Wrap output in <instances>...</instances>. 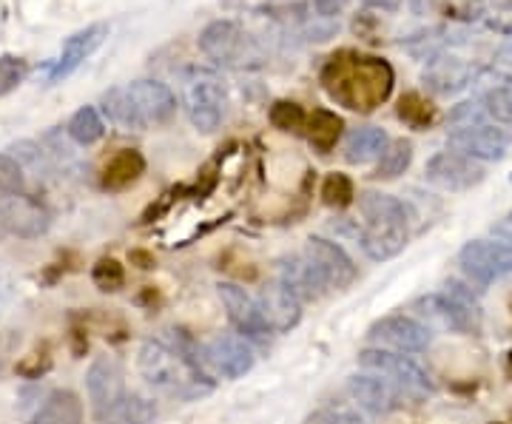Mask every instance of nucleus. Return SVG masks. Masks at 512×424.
Segmentation results:
<instances>
[{
	"label": "nucleus",
	"instance_id": "obj_20",
	"mask_svg": "<svg viewBox=\"0 0 512 424\" xmlns=\"http://www.w3.org/2000/svg\"><path fill=\"white\" fill-rule=\"evenodd\" d=\"M305 257L322 271V277L328 279L330 288H348L356 279V265L345 254V248L325 240V237H311L305 242Z\"/></svg>",
	"mask_w": 512,
	"mask_h": 424
},
{
	"label": "nucleus",
	"instance_id": "obj_28",
	"mask_svg": "<svg viewBox=\"0 0 512 424\" xmlns=\"http://www.w3.org/2000/svg\"><path fill=\"white\" fill-rule=\"evenodd\" d=\"M342 131H345V120L336 111L313 109V114H308V140L319 154H330L342 140Z\"/></svg>",
	"mask_w": 512,
	"mask_h": 424
},
{
	"label": "nucleus",
	"instance_id": "obj_25",
	"mask_svg": "<svg viewBox=\"0 0 512 424\" xmlns=\"http://www.w3.org/2000/svg\"><path fill=\"white\" fill-rule=\"evenodd\" d=\"M154 419H157V405L151 399L126 393L117 405L97 413L94 424H151Z\"/></svg>",
	"mask_w": 512,
	"mask_h": 424
},
{
	"label": "nucleus",
	"instance_id": "obj_4",
	"mask_svg": "<svg viewBox=\"0 0 512 424\" xmlns=\"http://www.w3.org/2000/svg\"><path fill=\"white\" fill-rule=\"evenodd\" d=\"M183 106L191 126L202 134H211L222 126L228 111V92L214 72L197 69L185 77Z\"/></svg>",
	"mask_w": 512,
	"mask_h": 424
},
{
	"label": "nucleus",
	"instance_id": "obj_2",
	"mask_svg": "<svg viewBox=\"0 0 512 424\" xmlns=\"http://www.w3.org/2000/svg\"><path fill=\"white\" fill-rule=\"evenodd\" d=\"M140 373L148 385L177 399H200L214 390V382L202 370L200 359L191 351V342L148 339L137 356Z\"/></svg>",
	"mask_w": 512,
	"mask_h": 424
},
{
	"label": "nucleus",
	"instance_id": "obj_33",
	"mask_svg": "<svg viewBox=\"0 0 512 424\" xmlns=\"http://www.w3.org/2000/svg\"><path fill=\"white\" fill-rule=\"evenodd\" d=\"M308 9H311V0H265L259 6V12L265 18L276 20V23H285V26H299L308 20Z\"/></svg>",
	"mask_w": 512,
	"mask_h": 424
},
{
	"label": "nucleus",
	"instance_id": "obj_30",
	"mask_svg": "<svg viewBox=\"0 0 512 424\" xmlns=\"http://www.w3.org/2000/svg\"><path fill=\"white\" fill-rule=\"evenodd\" d=\"M66 134L72 137L77 146H92L97 143L103 134H106V123L100 117V111L94 106H83L72 114L69 126H66Z\"/></svg>",
	"mask_w": 512,
	"mask_h": 424
},
{
	"label": "nucleus",
	"instance_id": "obj_24",
	"mask_svg": "<svg viewBox=\"0 0 512 424\" xmlns=\"http://www.w3.org/2000/svg\"><path fill=\"white\" fill-rule=\"evenodd\" d=\"M356 242H359V248L365 251L367 257L384 262V259L396 257L407 245V231L404 228H373V225H365V228H356Z\"/></svg>",
	"mask_w": 512,
	"mask_h": 424
},
{
	"label": "nucleus",
	"instance_id": "obj_13",
	"mask_svg": "<svg viewBox=\"0 0 512 424\" xmlns=\"http://www.w3.org/2000/svg\"><path fill=\"white\" fill-rule=\"evenodd\" d=\"M413 311L419 319H424V325H436V328H444V331H456V333H473L478 331L481 325V314L458 305L453 296L447 294H427L419 296L413 302Z\"/></svg>",
	"mask_w": 512,
	"mask_h": 424
},
{
	"label": "nucleus",
	"instance_id": "obj_18",
	"mask_svg": "<svg viewBox=\"0 0 512 424\" xmlns=\"http://www.w3.org/2000/svg\"><path fill=\"white\" fill-rule=\"evenodd\" d=\"M86 390H89V402H92L94 416L117 405L126 396L120 362L111 359V356H97L89 365V373H86Z\"/></svg>",
	"mask_w": 512,
	"mask_h": 424
},
{
	"label": "nucleus",
	"instance_id": "obj_39",
	"mask_svg": "<svg viewBox=\"0 0 512 424\" xmlns=\"http://www.w3.org/2000/svg\"><path fill=\"white\" fill-rule=\"evenodd\" d=\"M26 188V168L12 154H0V197L23 194Z\"/></svg>",
	"mask_w": 512,
	"mask_h": 424
},
{
	"label": "nucleus",
	"instance_id": "obj_8",
	"mask_svg": "<svg viewBox=\"0 0 512 424\" xmlns=\"http://www.w3.org/2000/svg\"><path fill=\"white\" fill-rule=\"evenodd\" d=\"M447 143L456 154H464L476 163H498L510 151V134L487 123H467L456 126L447 134Z\"/></svg>",
	"mask_w": 512,
	"mask_h": 424
},
{
	"label": "nucleus",
	"instance_id": "obj_32",
	"mask_svg": "<svg viewBox=\"0 0 512 424\" xmlns=\"http://www.w3.org/2000/svg\"><path fill=\"white\" fill-rule=\"evenodd\" d=\"M396 114H399V120L402 123H407L410 129L416 131H424L433 126V120H436V109L421 97V94L410 92L404 94L402 100H399V109H396Z\"/></svg>",
	"mask_w": 512,
	"mask_h": 424
},
{
	"label": "nucleus",
	"instance_id": "obj_9",
	"mask_svg": "<svg viewBox=\"0 0 512 424\" xmlns=\"http://www.w3.org/2000/svg\"><path fill=\"white\" fill-rule=\"evenodd\" d=\"M487 171L481 163L456 154V151H439L427 160L424 166V180L444 191H470L484 183Z\"/></svg>",
	"mask_w": 512,
	"mask_h": 424
},
{
	"label": "nucleus",
	"instance_id": "obj_37",
	"mask_svg": "<svg viewBox=\"0 0 512 424\" xmlns=\"http://www.w3.org/2000/svg\"><path fill=\"white\" fill-rule=\"evenodd\" d=\"M9 151H12V157L18 160L20 166L32 168L37 177H40V174H52L49 154L43 151V146H37V143H32V140H20V143H15Z\"/></svg>",
	"mask_w": 512,
	"mask_h": 424
},
{
	"label": "nucleus",
	"instance_id": "obj_51",
	"mask_svg": "<svg viewBox=\"0 0 512 424\" xmlns=\"http://www.w3.org/2000/svg\"><path fill=\"white\" fill-rule=\"evenodd\" d=\"M510 220H512V217H510Z\"/></svg>",
	"mask_w": 512,
	"mask_h": 424
},
{
	"label": "nucleus",
	"instance_id": "obj_5",
	"mask_svg": "<svg viewBox=\"0 0 512 424\" xmlns=\"http://www.w3.org/2000/svg\"><path fill=\"white\" fill-rule=\"evenodd\" d=\"M458 265L478 285H493L495 279L512 274V240H473L458 251Z\"/></svg>",
	"mask_w": 512,
	"mask_h": 424
},
{
	"label": "nucleus",
	"instance_id": "obj_22",
	"mask_svg": "<svg viewBox=\"0 0 512 424\" xmlns=\"http://www.w3.org/2000/svg\"><path fill=\"white\" fill-rule=\"evenodd\" d=\"M359 211L367 225H373V228H404L407 231V222H410V214L402 200L382 194V191H365L359 197Z\"/></svg>",
	"mask_w": 512,
	"mask_h": 424
},
{
	"label": "nucleus",
	"instance_id": "obj_40",
	"mask_svg": "<svg viewBox=\"0 0 512 424\" xmlns=\"http://www.w3.org/2000/svg\"><path fill=\"white\" fill-rule=\"evenodd\" d=\"M92 279L100 291H120L126 282V271L117 259H100L92 268Z\"/></svg>",
	"mask_w": 512,
	"mask_h": 424
},
{
	"label": "nucleus",
	"instance_id": "obj_34",
	"mask_svg": "<svg viewBox=\"0 0 512 424\" xmlns=\"http://www.w3.org/2000/svg\"><path fill=\"white\" fill-rule=\"evenodd\" d=\"M481 111L501 126H512V83L487 89L481 97Z\"/></svg>",
	"mask_w": 512,
	"mask_h": 424
},
{
	"label": "nucleus",
	"instance_id": "obj_49",
	"mask_svg": "<svg viewBox=\"0 0 512 424\" xmlns=\"http://www.w3.org/2000/svg\"><path fill=\"white\" fill-rule=\"evenodd\" d=\"M495 9H501V12H512V0H490Z\"/></svg>",
	"mask_w": 512,
	"mask_h": 424
},
{
	"label": "nucleus",
	"instance_id": "obj_46",
	"mask_svg": "<svg viewBox=\"0 0 512 424\" xmlns=\"http://www.w3.org/2000/svg\"><path fill=\"white\" fill-rule=\"evenodd\" d=\"M370 9H379V12H396L402 6V0H362Z\"/></svg>",
	"mask_w": 512,
	"mask_h": 424
},
{
	"label": "nucleus",
	"instance_id": "obj_21",
	"mask_svg": "<svg viewBox=\"0 0 512 424\" xmlns=\"http://www.w3.org/2000/svg\"><path fill=\"white\" fill-rule=\"evenodd\" d=\"M259 308L265 322L271 325V331L288 333L302 322V302L282 285V282H271L259 291Z\"/></svg>",
	"mask_w": 512,
	"mask_h": 424
},
{
	"label": "nucleus",
	"instance_id": "obj_1",
	"mask_svg": "<svg viewBox=\"0 0 512 424\" xmlns=\"http://www.w3.org/2000/svg\"><path fill=\"white\" fill-rule=\"evenodd\" d=\"M396 74L390 63L382 57L356 55V52H339L325 63L322 69V86L325 92L350 111H373L382 106L393 92Z\"/></svg>",
	"mask_w": 512,
	"mask_h": 424
},
{
	"label": "nucleus",
	"instance_id": "obj_44",
	"mask_svg": "<svg viewBox=\"0 0 512 424\" xmlns=\"http://www.w3.org/2000/svg\"><path fill=\"white\" fill-rule=\"evenodd\" d=\"M313 3V12L319 15L322 20H330L336 18L345 6H348L350 0H311Z\"/></svg>",
	"mask_w": 512,
	"mask_h": 424
},
{
	"label": "nucleus",
	"instance_id": "obj_12",
	"mask_svg": "<svg viewBox=\"0 0 512 424\" xmlns=\"http://www.w3.org/2000/svg\"><path fill=\"white\" fill-rule=\"evenodd\" d=\"M0 228L20 240H37L49 231V211L26 194L0 197Z\"/></svg>",
	"mask_w": 512,
	"mask_h": 424
},
{
	"label": "nucleus",
	"instance_id": "obj_41",
	"mask_svg": "<svg viewBox=\"0 0 512 424\" xmlns=\"http://www.w3.org/2000/svg\"><path fill=\"white\" fill-rule=\"evenodd\" d=\"M305 424H370V419L362 416L356 407H322L311 413Z\"/></svg>",
	"mask_w": 512,
	"mask_h": 424
},
{
	"label": "nucleus",
	"instance_id": "obj_42",
	"mask_svg": "<svg viewBox=\"0 0 512 424\" xmlns=\"http://www.w3.org/2000/svg\"><path fill=\"white\" fill-rule=\"evenodd\" d=\"M444 294L453 296L458 305H464V308H470V311H476L481 314V305H478V296L464 285V282H458V279H447L444 282Z\"/></svg>",
	"mask_w": 512,
	"mask_h": 424
},
{
	"label": "nucleus",
	"instance_id": "obj_29",
	"mask_svg": "<svg viewBox=\"0 0 512 424\" xmlns=\"http://www.w3.org/2000/svg\"><path fill=\"white\" fill-rule=\"evenodd\" d=\"M100 109L109 117V123L120 126V129H140V120H137V111H134V103H131V94H128L126 86H114L109 92H103L100 97Z\"/></svg>",
	"mask_w": 512,
	"mask_h": 424
},
{
	"label": "nucleus",
	"instance_id": "obj_19",
	"mask_svg": "<svg viewBox=\"0 0 512 424\" xmlns=\"http://www.w3.org/2000/svg\"><path fill=\"white\" fill-rule=\"evenodd\" d=\"M279 282L291 291L299 302H313L330 291L328 279L305 254H293L279 262Z\"/></svg>",
	"mask_w": 512,
	"mask_h": 424
},
{
	"label": "nucleus",
	"instance_id": "obj_10",
	"mask_svg": "<svg viewBox=\"0 0 512 424\" xmlns=\"http://www.w3.org/2000/svg\"><path fill=\"white\" fill-rule=\"evenodd\" d=\"M126 89L131 94V103H134L143 131L168 126L177 117V97L160 80H134Z\"/></svg>",
	"mask_w": 512,
	"mask_h": 424
},
{
	"label": "nucleus",
	"instance_id": "obj_15",
	"mask_svg": "<svg viewBox=\"0 0 512 424\" xmlns=\"http://www.w3.org/2000/svg\"><path fill=\"white\" fill-rule=\"evenodd\" d=\"M205 362H211L217 373L225 379H242L248 370L254 368L256 353L251 342L237 333H220L205 345Z\"/></svg>",
	"mask_w": 512,
	"mask_h": 424
},
{
	"label": "nucleus",
	"instance_id": "obj_3",
	"mask_svg": "<svg viewBox=\"0 0 512 424\" xmlns=\"http://www.w3.org/2000/svg\"><path fill=\"white\" fill-rule=\"evenodd\" d=\"M200 49L208 60L225 69H254L262 63V49L234 20H214L200 32Z\"/></svg>",
	"mask_w": 512,
	"mask_h": 424
},
{
	"label": "nucleus",
	"instance_id": "obj_26",
	"mask_svg": "<svg viewBox=\"0 0 512 424\" xmlns=\"http://www.w3.org/2000/svg\"><path fill=\"white\" fill-rule=\"evenodd\" d=\"M390 146L387 134L379 126H362V129H353L345 137V160L353 166H365L370 160L382 157L384 148Z\"/></svg>",
	"mask_w": 512,
	"mask_h": 424
},
{
	"label": "nucleus",
	"instance_id": "obj_50",
	"mask_svg": "<svg viewBox=\"0 0 512 424\" xmlns=\"http://www.w3.org/2000/svg\"><path fill=\"white\" fill-rule=\"evenodd\" d=\"M0 237H3V228H0Z\"/></svg>",
	"mask_w": 512,
	"mask_h": 424
},
{
	"label": "nucleus",
	"instance_id": "obj_43",
	"mask_svg": "<svg viewBox=\"0 0 512 424\" xmlns=\"http://www.w3.org/2000/svg\"><path fill=\"white\" fill-rule=\"evenodd\" d=\"M49 368H52V359L46 353H29L18 365V373L26 376V379H37V376H43Z\"/></svg>",
	"mask_w": 512,
	"mask_h": 424
},
{
	"label": "nucleus",
	"instance_id": "obj_11",
	"mask_svg": "<svg viewBox=\"0 0 512 424\" xmlns=\"http://www.w3.org/2000/svg\"><path fill=\"white\" fill-rule=\"evenodd\" d=\"M217 294H220L222 305L228 311V319L234 322V328L248 342H265L271 336V325L265 322L259 302L242 285H237V282H220Z\"/></svg>",
	"mask_w": 512,
	"mask_h": 424
},
{
	"label": "nucleus",
	"instance_id": "obj_7",
	"mask_svg": "<svg viewBox=\"0 0 512 424\" xmlns=\"http://www.w3.org/2000/svg\"><path fill=\"white\" fill-rule=\"evenodd\" d=\"M367 339H370L376 348H384V351L421 353L430 348L433 333H430V328H427L424 322L413 319V316L393 314L379 319L376 325H370Z\"/></svg>",
	"mask_w": 512,
	"mask_h": 424
},
{
	"label": "nucleus",
	"instance_id": "obj_6",
	"mask_svg": "<svg viewBox=\"0 0 512 424\" xmlns=\"http://www.w3.org/2000/svg\"><path fill=\"white\" fill-rule=\"evenodd\" d=\"M359 365L370 373H379L387 382H393L396 388L410 393V396H430L433 382L424 370L404 353L384 351V348H367L359 353Z\"/></svg>",
	"mask_w": 512,
	"mask_h": 424
},
{
	"label": "nucleus",
	"instance_id": "obj_38",
	"mask_svg": "<svg viewBox=\"0 0 512 424\" xmlns=\"http://www.w3.org/2000/svg\"><path fill=\"white\" fill-rule=\"evenodd\" d=\"M29 74V63L18 55H0V97L12 94Z\"/></svg>",
	"mask_w": 512,
	"mask_h": 424
},
{
	"label": "nucleus",
	"instance_id": "obj_45",
	"mask_svg": "<svg viewBox=\"0 0 512 424\" xmlns=\"http://www.w3.org/2000/svg\"><path fill=\"white\" fill-rule=\"evenodd\" d=\"M507 20H501L498 15L495 18L487 20V29H493V32H498V35H507L512 37V15H504Z\"/></svg>",
	"mask_w": 512,
	"mask_h": 424
},
{
	"label": "nucleus",
	"instance_id": "obj_36",
	"mask_svg": "<svg viewBox=\"0 0 512 424\" xmlns=\"http://www.w3.org/2000/svg\"><path fill=\"white\" fill-rule=\"evenodd\" d=\"M353 197H356V191H353V180H350L348 174L333 171V174L325 177V183H322V203L330 205V208H348L353 203Z\"/></svg>",
	"mask_w": 512,
	"mask_h": 424
},
{
	"label": "nucleus",
	"instance_id": "obj_48",
	"mask_svg": "<svg viewBox=\"0 0 512 424\" xmlns=\"http://www.w3.org/2000/svg\"><path fill=\"white\" fill-rule=\"evenodd\" d=\"M131 262H137L140 268H154V259L148 257V254H143V251H134V254H131Z\"/></svg>",
	"mask_w": 512,
	"mask_h": 424
},
{
	"label": "nucleus",
	"instance_id": "obj_17",
	"mask_svg": "<svg viewBox=\"0 0 512 424\" xmlns=\"http://www.w3.org/2000/svg\"><path fill=\"white\" fill-rule=\"evenodd\" d=\"M348 393L350 399L356 405L367 410V413H376V416H384V413H393L402 407V393L393 382H387L379 373H353L348 379Z\"/></svg>",
	"mask_w": 512,
	"mask_h": 424
},
{
	"label": "nucleus",
	"instance_id": "obj_31",
	"mask_svg": "<svg viewBox=\"0 0 512 424\" xmlns=\"http://www.w3.org/2000/svg\"><path fill=\"white\" fill-rule=\"evenodd\" d=\"M413 163V143L410 140H390V146L384 148V154L379 157V166H376V180H396L402 177L404 171Z\"/></svg>",
	"mask_w": 512,
	"mask_h": 424
},
{
	"label": "nucleus",
	"instance_id": "obj_35",
	"mask_svg": "<svg viewBox=\"0 0 512 424\" xmlns=\"http://www.w3.org/2000/svg\"><path fill=\"white\" fill-rule=\"evenodd\" d=\"M271 123H274V129L285 131V134H299L302 129H308V114L293 100H279L271 106Z\"/></svg>",
	"mask_w": 512,
	"mask_h": 424
},
{
	"label": "nucleus",
	"instance_id": "obj_23",
	"mask_svg": "<svg viewBox=\"0 0 512 424\" xmlns=\"http://www.w3.org/2000/svg\"><path fill=\"white\" fill-rule=\"evenodd\" d=\"M146 174V157L137 148H120L109 163L103 166L100 174V185L106 191H123L128 185H134Z\"/></svg>",
	"mask_w": 512,
	"mask_h": 424
},
{
	"label": "nucleus",
	"instance_id": "obj_47",
	"mask_svg": "<svg viewBox=\"0 0 512 424\" xmlns=\"http://www.w3.org/2000/svg\"><path fill=\"white\" fill-rule=\"evenodd\" d=\"M495 63H498V66H507V69H510V83H512V43L501 46V49L495 52Z\"/></svg>",
	"mask_w": 512,
	"mask_h": 424
},
{
	"label": "nucleus",
	"instance_id": "obj_16",
	"mask_svg": "<svg viewBox=\"0 0 512 424\" xmlns=\"http://www.w3.org/2000/svg\"><path fill=\"white\" fill-rule=\"evenodd\" d=\"M476 63L461 60L453 55H436L433 60H427L424 72H421V83L433 94L450 97V94L464 92L473 80H476Z\"/></svg>",
	"mask_w": 512,
	"mask_h": 424
},
{
	"label": "nucleus",
	"instance_id": "obj_27",
	"mask_svg": "<svg viewBox=\"0 0 512 424\" xmlns=\"http://www.w3.org/2000/svg\"><path fill=\"white\" fill-rule=\"evenodd\" d=\"M32 424H83V402L72 390H55L37 410Z\"/></svg>",
	"mask_w": 512,
	"mask_h": 424
},
{
	"label": "nucleus",
	"instance_id": "obj_14",
	"mask_svg": "<svg viewBox=\"0 0 512 424\" xmlns=\"http://www.w3.org/2000/svg\"><path fill=\"white\" fill-rule=\"evenodd\" d=\"M109 37V26L106 23H92V26H86V29H80V32H74L66 43H63V52L57 57L55 63H52V69H49V86H55L60 80H66L69 74H74L89 57L103 46V40Z\"/></svg>",
	"mask_w": 512,
	"mask_h": 424
}]
</instances>
